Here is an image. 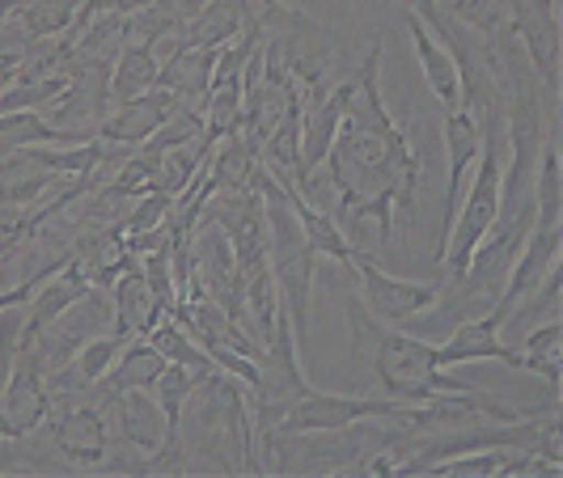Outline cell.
Listing matches in <instances>:
<instances>
[{
  "label": "cell",
  "mask_w": 563,
  "mask_h": 478,
  "mask_svg": "<svg viewBox=\"0 0 563 478\" xmlns=\"http://www.w3.org/2000/svg\"><path fill=\"white\" fill-rule=\"evenodd\" d=\"M331 191L339 199V216L352 225H373L377 242H390L395 208L407 212L420 182V153L407 132L390 123H339L335 144L327 153Z\"/></svg>",
  "instance_id": "obj_1"
},
{
  "label": "cell",
  "mask_w": 563,
  "mask_h": 478,
  "mask_svg": "<svg viewBox=\"0 0 563 478\" xmlns=\"http://www.w3.org/2000/svg\"><path fill=\"white\" fill-rule=\"evenodd\" d=\"M347 331H352V360L373 368L382 390L398 402H428V398L475 390L462 377H445V368L437 360V343L382 326L377 318L361 310V301H347Z\"/></svg>",
  "instance_id": "obj_2"
},
{
  "label": "cell",
  "mask_w": 563,
  "mask_h": 478,
  "mask_svg": "<svg viewBox=\"0 0 563 478\" xmlns=\"http://www.w3.org/2000/svg\"><path fill=\"white\" fill-rule=\"evenodd\" d=\"M254 191L263 199V216H267V258H272V276H276V292H280V310L292 322V338L306 343L310 335V297H313V263L318 254L310 251L306 233L297 225V216L288 212L284 199V182L272 178L263 162L254 169Z\"/></svg>",
  "instance_id": "obj_3"
},
{
  "label": "cell",
  "mask_w": 563,
  "mask_h": 478,
  "mask_svg": "<svg viewBox=\"0 0 563 478\" xmlns=\"http://www.w3.org/2000/svg\"><path fill=\"white\" fill-rule=\"evenodd\" d=\"M500 178H505V162L496 153V141H483L475 174L466 182V199H457L453 225L445 233V242H441V258H445L450 284H457L466 276V263H471L475 246L492 233L496 216H500Z\"/></svg>",
  "instance_id": "obj_4"
},
{
  "label": "cell",
  "mask_w": 563,
  "mask_h": 478,
  "mask_svg": "<svg viewBox=\"0 0 563 478\" xmlns=\"http://www.w3.org/2000/svg\"><path fill=\"white\" fill-rule=\"evenodd\" d=\"M352 276L361 280V297H365V313L377 318L382 326H398V322H411L420 313L437 310L441 305V288L423 280H402L382 271L365 251L352 258Z\"/></svg>",
  "instance_id": "obj_5"
},
{
  "label": "cell",
  "mask_w": 563,
  "mask_h": 478,
  "mask_svg": "<svg viewBox=\"0 0 563 478\" xmlns=\"http://www.w3.org/2000/svg\"><path fill=\"white\" fill-rule=\"evenodd\" d=\"M52 415V386L34 343H22L13 373L0 390V441H22Z\"/></svg>",
  "instance_id": "obj_6"
},
{
  "label": "cell",
  "mask_w": 563,
  "mask_h": 478,
  "mask_svg": "<svg viewBox=\"0 0 563 478\" xmlns=\"http://www.w3.org/2000/svg\"><path fill=\"white\" fill-rule=\"evenodd\" d=\"M343 107H347V81L327 85L322 77L301 85V182H310L313 174L322 169L331 144H335V132L343 123Z\"/></svg>",
  "instance_id": "obj_7"
},
{
  "label": "cell",
  "mask_w": 563,
  "mask_h": 478,
  "mask_svg": "<svg viewBox=\"0 0 563 478\" xmlns=\"http://www.w3.org/2000/svg\"><path fill=\"white\" fill-rule=\"evenodd\" d=\"M178 107H183V102H178L169 89L157 85V89H148V93H141V98L119 102L114 114H102V123L93 127V136L107 141L111 148H136V144L153 141L157 127H166Z\"/></svg>",
  "instance_id": "obj_8"
},
{
  "label": "cell",
  "mask_w": 563,
  "mask_h": 478,
  "mask_svg": "<svg viewBox=\"0 0 563 478\" xmlns=\"http://www.w3.org/2000/svg\"><path fill=\"white\" fill-rule=\"evenodd\" d=\"M512 30L534 64L538 81L555 93V81H560V9H555V0H512Z\"/></svg>",
  "instance_id": "obj_9"
},
{
  "label": "cell",
  "mask_w": 563,
  "mask_h": 478,
  "mask_svg": "<svg viewBox=\"0 0 563 478\" xmlns=\"http://www.w3.org/2000/svg\"><path fill=\"white\" fill-rule=\"evenodd\" d=\"M500 318L487 310L479 318H462L457 326H453V335L445 343H437V360L441 368H453V365H479V360H496V365H508L521 373V352L517 347H508L505 338H500Z\"/></svg>",
  "instance_id": "obj_10"
},
{
  "label": "cell",
  "mask_w": 563,
  "mask_h": 478,
  "mask_svg": "<svg viewBox=\"0 0 563 478\" xmlns=\"http://www.w3.org/2000/svg\"><path fill=\"white\" fill-rule=\"evenodd\" d=\"M483 141H487V132L479 127V119L466 111H450L445 114V212H441V242H445V233L453 225V212H457V199H462V187L471 182V174H475V162H479L483 153Z\"/></svg>",
  "instance_id": "obj_11"
},
{
  "label": "cell",
  "mask_w": 563,
  "mask_h": 478,
  "mask_svg": "<svg viewBox=\"0 0 563 478\" xmlns=\"http://www.w3.org/2000/svg\"><path fill=\"white\" fill-rule=\"evenodd\" d=\"M407 30H411V47H416V59H420L423 81L437 93V102L445 107V114L462 111V68L453 59L450 43L428 26L416 9H407Z\"/></svg>",
  "instance_id": "obj_12"
},
{
  "label": "cell",
  "mask_w": 563,
  "mask_h": 478,
  "mask_svg": "<svg viewBox=\"0 0 563 478\" xmlns=\"http://www.w3.org/2000/svg\"><path fill=\"white\" fill-rule=\"evenodd\" d=\"M157 318H166V310L157 305L153 288L144 280L141 258L123 251V267H119V280H114V331L128 338H144Z\"/></svg>",
  "instance_id": "obj_13"
},
{
  "label": "cell",
  "mask_w": 563,
  "mask_h": 478,
  "mask_svg": "<svg viewBox=\"0 0 563 478\" xmlns=\"http://www.w3.org/2000/svg\"><path fill=\"white\" fill-rule=\"evenodd\" d=\"M52 441L56 449L77 462V466H102L111 453V436H107V420L98 407H73L52 423Z\"/></svg>",
  "instance_id": "obj_14"
},
{
  "label": "cell",
  "mask_w": 563,
  "mask_h": 478,
  "mask_svg": "<svg viewBox=\"0 0 563 478\" xmlns=\"http://www.w3.org/2000/svg\"><path fill=\"white\" fill-rule=\"evenodd\" d=\"M284 199H288V212L297 216L301 233H306L310 251L318 254V258H331V263H339V267H347V271H352L356 251H352V237L343 233V225H339L335 216H331V212H322L313 199L301 196L292 182H284Z\"/></svg>",
  "instance_id": "obj_15"
},
{
  "label": "cell",
  "mask_w": 563,
  "mask_h": 478,
  "mask_svg": "<svg viewBox=\"0 0 563 478\" xmlns=\"http://www.w3.org/2000/svg\"><path fill=\"white\" fill-rule=\"evenodd\" d=\"M111 411H114V420H119L123 441H128L132 449L157 453L169 441L166 415H162L153 390H119V394H111Z\"/></svg>",
  "instance_id": "obj_16"
},
{
  "label": "cell",
  "mask_w": 563,
  "mask_h": 478,
  "mask_svg": "<svg viewBox=\"0 0 563 478\" xmlns=\"http://www.w3.org/2000/svg\"><path fill=\"white\" fill-rule=\"evenodd\" d=\"M212 68H217V52H203V47H178L174 56L162 64L157 85L169 89L183 107L203 111V98H208V85H212Z\"/></svg>",
  "instance_id": "obj_17"
},
{
  "label": "cell",
  "mask_w": 563,
  "mask_h": 478,
  "mask_svg": "<svg viewBox=\"0 0 563 478\" xmlns=\"http://www.w3.org/2000/svg\"><path fill=\"white\" fill-rule=\"evenodd\" d=\"M251 4L246 0H208L196 18L187 22V30L178 34L187 47H203V52H221L225 43H233L246 22H251Z\"/></svg>",
  "instance_id": "obj_18"
},
{
  "label": "cell",
  "mask_w": 563,
  "mask_h": 478,
  "mask_svg": "<svg viewBox=\"0 0 563 478\" xmlns=\"http://www.w3.org/2000/svg\"><path fill=\"white\" fill-rule=\"evenodd\" d=\"M254 169H258V153L242 141V132H233L212 144L203 174H208L212 191H254Z\"/></svg>",
  "instance_id": "obj_19"
},
{
  "label": "cell",
  "mask_w": 563,
  "mask_h": 478,
  "mask_svg": "<svg viewBox=\"0 0 563 478\" xmlns=\"http://www.w3.org/2000/svg\"><path fill=\"white\" fill-rule=\"evenodd\" d=\"M166 365L169 360L148 338H128V347L119 352V360H114L102 381H107L111 394H119V390H153L157 377L166 373Z\"/></svg>",
  "instance_id": "obj_20"
},
{
  "label": "cell",
  "mask_w": 563,
  "mask_h": 478,
  "mask_svg": "<svg viewBox=\"0 0 563 478\" xmlns=\"http://www.w3.org/2000/svg\"><path fill=\"white\" fill-rule=\"evenodd\" d=\"M450 22L466 26L471 34H479L483 43L505 47L517 38L512 30V0H450Z\"/></svg>",
  "instance_id": "obj_21"
},
{
  "label": "cell",
  "mask_w": 563,
  "mask_h": 478,
  "mask_svg": "<svg viewBox=\"0 0 563 478\" xmlns=\"http://www.w3.org/2000/svg\"><path fill=\"white\" fill-rule=\"evenodd\" d=\"M77 18H81V0H9V22H18L34 43L68 34Z\"/></svg>",
  "instance_id": "obj_22"
},
{
  "label": "cell",
  "mask_w": 563,
  "mask_h": 478,
  "mask_svg": "<svg viewBox=\"0 0 563 478\" xmlns=\"http://www.w3.org/2000/svg\"><path fill=\"white\" fill-rule=\"evenodd\" d=\"M157 52L148 43H123L119 56L111 59V98L114 102H128V98H141L148 89H157Z\"/></svg>",
  "instance_id": "obj_23"
},
{
  "label": "cell",
  "mask_w": 563,
  "mask_h": 478,
  "mask_svg": "<svg viewBox=\"0 0 563 478\" xmlns=\"http://www.w3.org/2000/svg\"><path fill=\"white\" fill-rule=\"evenodd\" d=\"M81 141H89V132L56 127V123H47V114L38 111L0 114V144H13V148H30V144H81Z\"/></svg>",
  "instance_id": "obj_24"
},
{
  "label": "cell",
  "mask_w": 563,
  "mask_h": 478,
  "mask_svg": "<svg viewBox=\"0 0 563 478\" xmlns=\"http://www.w3.org/2000/svg\"><path fill=\"white\" fill-rule=\"evenodd\" d=\"M144 338H148V343H153V347L166 356L169 365L191 368L196 377H208V373L217 368L212 360H208V352L199 347V338L191 343V331H183L174 318H157V326H153V331H148Z\"/></svg>",
  "instance_id": "obj_25"
},
{
  "label": "cell",
  "mask_w": 563,
  "mask_h": 478,
  "mask_svg": "<svg viewBox=\"0 0 563 478\" xmlns=\"http://www.w3.org/2000/svg\"><path fill=\"white\" fill-rule=\"evenodd\" d=\"M560 153H555V144L547 141L534 166V229H560Z\"/></svg>",
  "instance_id": "obj_26"
},
{
  "label": "cell",
  "mask_w": 563,
  "mask_h": 478,
  "mask_svg": "<svg viewBox=\"0 0 563 478\" xmlns=\"http://www.w3.org/2000/svg\"><path fill=\"white\" fill-rule=\"evenodd\" d=\"M560 352H563V326L551 318V322H542L538 331L526 335L521 373H534V377H542V381L555 390V386H560Z\"/></svg>",
  "instance_id": "obj_27"
},
{
  "label": "cell",
  "mask_w": 563,
  "mask_h": 478,
  "mask_svg": "<svg viewBox=\"0 0 563 478\" xmlns=\"http://www.w3.org/2000/svg\"><path fill=\"white\" fill-rule=\"evenodd\" d=\"M199 381H203V377H196L191 368H178V365H166V373L157 377L153 398H157V407H162V415H166L169 441H178V432H183V411L191 407Z\"/></svg>",
  "instance_id": "obj_28"
},
{
  "label": "cell",
  "mask_w": 563,
  "mask_h": 478,
  "mask_svg": "<svg viewBox=\"0 0 563 478\" xmlns=\"http://www.w3.org/2000/svg\"><path fill=\"white\" fill-rule=\"evenodd\" d=\"M123 343H128V335H119V331H102V335L85 338L81 347L73 352V377L81 381V386H98L107 373H111V365L119 360V352H123Z\"/></svg>",
  "instance_id": "obj_29"
},
{
  "label": "cell",
  "mask_w": 563,
  "mask_h": 478,
  "mask_svg": "<svg viewBox=\"0 0 563 478\" xmlns=\"http://www.w3.org/2000/svg\"><path fill=\"white\" fill-rule=\"evenodd\" d=\"M356 470H361V475H398V457L395 453H377V457H368V462H356Z\"/></svg>",
  "instance_id": "obj_30"
},
{
  "label": "cell",
  "mask_w": 563,
  "mask_h": 478,
  "mask_svg": "<svg viewBox=\"0 0 563 478\" xmlns=\"http://www.w3.org/2000/svg\"><path fill=\"white\" fill-rule=\"evenodd\" d=\"M18 73H22V52H0V93L18 81Z\"/></svg>",
  "instance_id": "obj_31"
}]
</instances>
